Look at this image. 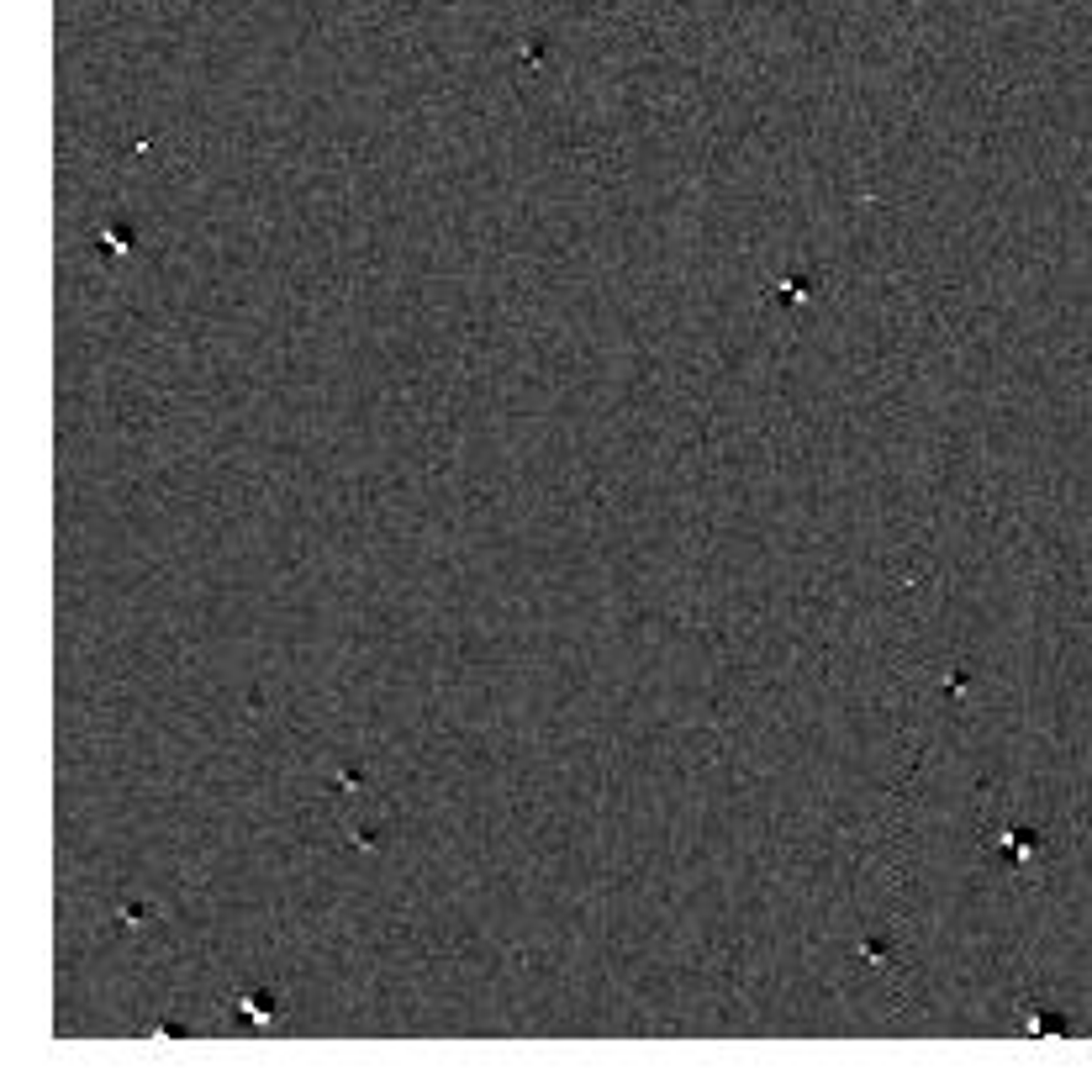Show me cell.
I'll use <instances>...</instances> for the list:
<instances>
[{"label":"cell","instance_id":"6da1fadb","mask_svg":"<svg viewBox=\"0 0 1092 1092\" xmlns=\"http://www.w3.org/2000/svg\"><path fill=\"white\" fill-rule=\"evenodd\" d=\"M233 1008L248 1018V1024H259V1029H270L274 1018H280V1013H274V998H270V992H238Z\"/></svg>","mask_w":1092,"mask_h":1092},{"label":"cell","instance_id":"7a4b0ae2","mask_svg":"<svg viewBox=\"0 0 1092 1092\" xmlns=\"http://www.w3.org/2000/svg\"><path fill=\"white\" fill-rule=\"evenodd\" d=\"M992 855H1003L1008 866H1018V860H1029V855H1035V834H1024V829H1003L998 839H992Z\"/></svg>","mask_w":1092,"mask_h":1092}]
</instances>
